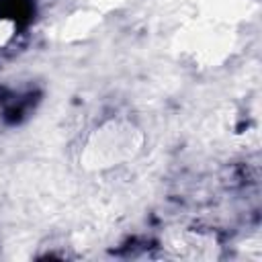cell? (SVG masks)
Returning a JSON list of instances; mask_svg holds the SVG:
<instances>
[{"label":"cell","instance_id":"cell-1","mask_svg":"<svg viewBox=\"0 0 262 262\" xmlns=\"http://www.w3.org/2000/svg\"><path fill=\"white\" fill-rule=\"evenodd\" d=\"M133 137L129 127H108L100 131V137L90 145L94 149V160H106V166H117L123 158L133 156Z\"/></svg>","mask_w":262,"mask_h":262},{"label":"cell","instance_id":"cell-2","mask_svg":"<svg viewBox=\"0 0 262 262\" xmlns=\"http://www.w3.org/2000/svg\"><path fill=\"white\" fill-rule=\"evenodd\" d=\"M14 29H16V23H12L10 18H6V16L0 14V49L10 41Z\"/></svg>","mask_w":262,"mask_h":262}]
</instances>
